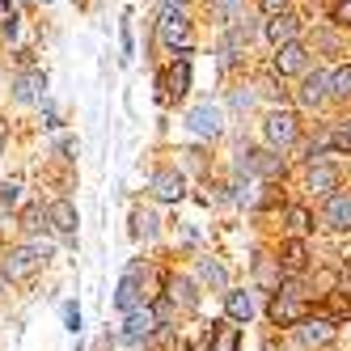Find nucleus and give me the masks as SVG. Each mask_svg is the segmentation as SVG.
<instances>
[{
	"instance_id": "f257e3e1",
	"label": "nucleus",
	"mask_w": 351,
	"mask_h": 351,
	"mask_svg": "<svg viewBox=\"0 0 351 351\" xmlns=\"http://www.w3.org/2000/svg\"><path fill=\"white\" fill-rule=\"evenodd\" d=\"M271 322H275V326L305 322V288H300V284H288L284 292H275V300H271Z\"/></svg>"
},
{
	"instance_id": "f03ea898",
	"label": "nucleus",
	"mask_w": 351,
	"mask_h": 351,
	"mask_svg": "<svg viewBox=\"0 0 351 351\" xmlns=\"http://www.w3.org/2000/svg\"><path fill=\"white\" fill-rule=\"evenodd\" d=\"M43 263H47V258H43L38 245H21V250H13V254L5 258V280H30Z\"/></svg>"
},
{
	"instance_id": "7ed1b4c3",
	"label": "nucleus",
	"mask_w": 351,
	"mask_h": 351,
	"mask_svg": "<svg viewBox=\"0 0 351 351\" xmlns=\"http://www.w3.org/2000/svg\"><path fill=\"white\" fill-rule=\"evenodd\" d=\"M263 132H267V140H271L275 148H288L300 128H296V114H292V110H271L267 123H263Z\"/></svg>"
},
{
	"instance_id": "20e7f679",
	"label": "nucleus",
	"mask_w": 351,
	"mask_h": 351,
	"mask_svg": "<svg viewBox=\"0 0 351 351\" xmlns=\"http://www.w3.org/2000/svg\"><path fill=\"white\" fill-rule=\"evenodd\" d=\"M157 313H153V305H144V309H136V313H128V330H123V339H128L132 347H140V343H148L153 339V330H157Z\"/></svg>"
},
{
	"instance_id": "39448f33",
	"label": "nucleus",
	"mask_w": 351,
	"mask_h": 351,
	"mask_svg": "<svg viewBox=\"0 0 351 351\" xmlns=\"http://www.w3.org/2000/svg\"><path fill=\"white\" fill-rule=\"evenodd\" d=\"M161 43L173 47V51H178V47L186 51V47H191V21H186L178 9H173V13H161Z\"/></svg>"
},
{
	"instance_id": "423d86ee",
	"label": "nucleus",
	"mask_w": 351,
	"mask_h": 351,
	"mask_svg": "<svg viewBox=\"0 0 351 351\" xmlns=\"http://www.w3.org/2000/svg\"><path fill=\"white\" fill-rule=\"evenodd\" d=\"M186 128H191L195 136H220V110H216L212 102L195 106V110L186 114Z\"/></svg>"
},
{
	"instance_id": "0eeeda50",
	"label": "nucleus",
	"mask_w": 351,
	"mask_h": 351,
	"mask_svg": "<svg viewBox=\"0 0 351 351\" xmlns=\"http://www.w3.org/2000/svg\"><path fill=\"white\" fill-rule=\"evenodd\" d=\"M140 267H128V275H123V284H119V292H114V305L119 309H128V313H136L140 309Z\"/></svg>"
},
{
	"instance_id": "6e6552de",
	"label": "nucleus",
	"mask_w": 351,
	"mask_h": 351,
	"mask_svg": "<svg viewBox=\"0 0 351 351\" xmlns=\"http://www.w3.org/2000/svg\"><path fill=\"white\" fill-rule=\"evenodd\" d=\"M326 224H330V229H339V233L351 229V195H347V191H339V195L326 199Z\"/></svg>"
},
{
	"instance_id": "1a4fd4ad",
	"label": "nucleus",
	"mask_w": 351,
	"mask_h": 351,
	"mask_svg": "<svg viewBox=\"0 0 351 351\" xmlns=\"http://www.w3.org/2000/svg\"><path fill=\"white\" fill-rule=\"evenodd\" d=\"M330 339H335V317H305V322H300V343L322 347Z\"/></svg>"
},
{
	"instance_id": "9d476101",
	"label": "nucleus",
	"mask_w": 351,
	"mask_h": 351,
	"mask_svg": "<svg viewBox=\"0 0 351 351\" xmlns=\"http://www.w3.org/2000/svg\"><path fill=\"white\" fill-rule=\"evenodd\" d=\"M148 186H153L157 199H169V204H173V199H182V186H186V182H182V173H178V169H157Z\"/></svg>"
},
{
	"instance_id": "9b49d317",
	"label": "nucleus",
	"mask_w": 351,
	"mask_h": 351,
	"mask_svg": "<svg viewBox=\"0 0 351 351\" xmlns=\"http://www.w3.org/2000/svg\"><path fill=\"white\" fill-rule=\"evenodd\" d=\"M326 93H330V77L313 72V77H305V85H300V106H322Z\"/></svg>"
},
{
	"instance_id": "f8f14e48",
	"label": "nucleus",
	"mask_w": 351,
	"mask_h": 351,
	"mask_svg": "<svg viewBox=\"0 0 351 351\" xmlns=\"http://www.w3.org/2000/svg\"><path fill=\"white\" fill-rule=\"evenodd\" d=\"M51 229H56L60 237H77V208H72L68 199L51 204Z\"/></svg>"
},
{
	"instance_id": "ddd939ff",
	"label": "nucleus",
	"mask_w": 351,
	"mask_h": 351,
	"mask_svg": "<svg viewBox=\"0 0 351 351\" xmlns=\"http://www.w3.org/2000/svg\"><path fill=\"white\" fill-rule=\"evenodd\" d=\"M335 186H339V169H335L330 161L309 165V191H313V195H326V191H335Z\"/></svg>"
},
{
	"instance_id": "4468645a",
	"label": "nucleus",
	"mask_w": 351,
	"mask_h": 351,
	"mask_svg": "<svg viewBox=\"0 0 351 351\" xmlns=\"http://www.w3.org/2000/svg\"><path fill=\"white\" fill-rule=\"evenodd\" d=\"M161 97H182L186 93V85H191V64H186V56H182V64H173L169 68V77H161Z\"/></svg>"
},
{
	"instance_id": "2eb2a0df",
	"label": "nucleus",
	"mask_w": 351,
	"mask_h": 351,
	"mask_svg": "<svg viewBox=\"0 0 351 351\" xmlns=\"http://www.w3.org/2000/svg\"><path fill=\"white\" fill-rule=\"evenodd\" d=\"M271 68L280 72V77H284V72H300V68H305V47H300V43L280 47V51H275V64H271Z\"/></svg>"
},
{
	"instance_id": "dca6fc26",
	"label": "nucleus",
	"mask_w": 351,
	"mask_h": 351,
	"mask_svg": "<svg viewBox=\"0 0 351 351\" xmlns=\"http://www.w3.org/2000/svg\"><path fill=\"white\" fill-rule=\"evenodd\" d=\"M267 34H271V43H275V47H288V43H296V17H292V13L271 17V21H267Z\"/></svg>"
},
{
	"instance_id": "f3484780",
	"label": "nucleus",
	"mask_w": 351,
	"mask_h": 351,
	"mask_svg": "<svg viewBox=\"0 0 351 351\" xmlns=\"http://www.w3.org/2000/svg\"><path fill=\"white\" fill-rule=\"evenodd\" d=\"M280 267H284V271H292V275H300V271L309 267V250H305V241H300V237H292V241L284 245V258H280Z\"/></svg>"
},
{
	"instance_id": "a211bd4d",
	"label": "nucleus",
	"mask_w": 351,
	"mask_h": 351,
	"mask_svg": "<svg viewBox=\"0 0 351 351\" xmlns=\"http://www.w3.org/2000/svg\"><path fill=\"white\" fill-rule=\"evenodd\" d=\"M208 347L212 351H237L241 347V330H237V326H229V322H220V326H212Z\"/></svg>"
},
{
	"instance_id": "6ab92c4d",
	"label": "nucleus",
	"mask_w": 351,
	"mask_h": 351,
	"mask_svg": "<svg viewBox=\"0 0 351 351\" xmlns=\"http://www.w3.org/2000/svg\"><path fill=\"white\" fill-rule=\"evenodd\" d=\"M224 309H229L233 322H250V317H254V296H250V292H229V296H224Z\"/></svg>"
},
{
	"instance_id": "aec40b11",
	"label": "nucleus",
	"mask_w": 351,
	"mask_h": 351,
	"mask_svg": "<svg viewBox=\"0 0 351 351\" xmlns=\"http://www.w3.org/2000/svg\"><path fill=\"white\" fill-rule=\"evenodd\" d=\"M47 93V77L43 72H26V77H17V102H34V97Z\"/></svg>"
},
{
	"instance_id": "412c9836",
	"label": "nucleus",
	"mask_w": 351,
	"mask_h": 351,
	"mask_svg": "<svg viewBox=\"0 0 351 351\" xmlns=\"http://www.w3.org/2000/svg\"><path fill=\"white\" fill-rule=\"evenodd\" d=\"M280 275H284V267H275L271 258H258V263H254V280H258L263 288H280Z\"/></svg>"
},
{
	"instance_id": "4be33fe9",
	"label": "nucleus",
	"mask_w": 351,
	"mask_h": 351,
	"mask_svg": "<svg viewBox=\"0 0 351 351\" xmlns=\"http://www.w3.org/2000/svg\"><path fill=\"white\" fill-rule=\"evenodd\" d=\"M169 300H182L186 309H195V305H199L195 284H191V280H169Z\"/></svg>"
},
{
	"instance_id": "5701e85b",
	"label": "nucleus",
	"mask_w": 351,
	"mask_h": 351,
	"mask_svg": "<svg viewBox=\"0 0 351 351\" xmlns=\"http://www.w3.org/2000/svg\"><path fill=\"white\" fill-rule=\"evenodd\" d=\"M199 280L212 284V288H224V284H229V280H224V267H220V263H212V258L199 263Z\"/></svg>"
},
{
	"instance_id": "b1692460",
	"label": "nucleus",
	"mask_w": 351,
	"mask_h": 351,
	"mask_svg": "<svg viewBox=\"0 0 351 351\" xmlns=\"http://www.w3.org/2000/svg\"><path fill=\"white\" fill-rule=\"evenodd\" d=\"M330 93L335 97H351V64H343V68L330 72Z\"/></svg>"
},
{
	"instance_id": "393cba45",
	"label": "nucleus",
	"mask_w": 351,
	"mask_h": 351,
	"mask_svg": "<svg viewBox=\"0 0 351 351\" xmlns=\"http://www.w3.org/2000/svg\"><path fill=\"white\" fill-rule=\"evenodd\" d=\"M330 148H339V153H351V119L335 123V132H330Z\"/></svg>"
},
{
	"instance_id": "a878e982",
	"label": "nucleus",
	"mask_w": 351,
	"mask_h": 351,
	"mask_svg": "<svg viewBox=\"0 0 351 351\" xmlns=\"http://www.w3.org/2000/svg\"><path fill=\"white\" fill-rule=\"evenodd\" d=\"M132 224H136V229H132L136 237H157V216L153 212H136Z\"/></svg>"
},
{
	"instance_id": "bb28decb",
	"label": "nucleus",
	"mask_w": 351,
	"mask_h": 351,
	"mask_svg": "<svg viewBox=\"0 0 351 351\" xmlns=\"http://www.w3.org/2000/svg\"><path fill=\"white\" fill-rule=\"evenodd\" d=\"M288 229H292L296 237L309 233V229H313V224H309V212H305V208H288Z\"/></svg>"
},
{
	"instance_id": "cd10ccee",
	"label": "nucleus",
	"mask_w": 351,
	"mask_h": 351,
	"mask_svg": "<svg viewBox=\"0 0 351 351\" xmlns=\"http://www.w3.org/2000/svg\"><path fill=\"white\" fill-rule=\"evenodd\" d=\"M64 326H68L72 335L81 330V309H77V305H64Z\"/></svg>"
},
{
	"instance_id": "c85d7f7f",
	"label": "nucleus",
	"mask_w": 351,
	"mask_h": 351,
	"mask_svg": "<svg viewBox=\"0 0 351 351\" xmlns=\"http://www.w3.org/2000/svg\"><path fill=\"white\" fill-rule=\"evenodd\" d=\"M153 313H157V322L165 326V322L173 317V300H169V296H161V300H157V305H153Z\"/></svg>"
},
{
	"instance_id": "c756f323",
	"label": "nucleus",
	"mask_w": 351,
	"mask_h": 351,
	"mask_svg": "<svg viewBox=\"0 0 351 351\" xmlns=\"http://www.w3.org/2000/svg\"><path fill=\"white\" fill-rule=\"evenodd\" d=\"M330 309H335V317H351V296H335Z\"/></svg>"
},
{
	"instance_id": "7c9ffc66",
	"label": "nucleus",
	"mask_w": 351,
	"mask_h": 351,
	"mask_svg": "<svg viewBox=\"0 0 351 351\" xmlns=\"http://www.w3.org/2000/svg\"><path fill=\"white\" fill-rule=\"evenodd\" d=\"M250 102H254V93H250V89H237L233 93V110H250Z\"/></svg>"
},
{
	"instance_id": "2f4dec72",
	"label": "nucleus",
	"mask_w": 351,
	"mask_h": 351,
	"mask_svg": "<svg viewBox=\"0 0 351 351\" xmlns=\"http://www.w3.org/2000/svg\"><path fill=\"white\" fill-rule=\"evenodd\" d=\"M258 5H263V13H271V17H280V13H284V5H288V0H258Z\"/></svg>"
},
{
	"instance_id": "473e14b6",
	"label": "nucleus",
	"mask_w": 351,
	"mask_h": 351,
	"mask_svg": "<svg viewBox=\"0 0 351 351\" xmlns=\"http://www.w3.org/2000/svg\"><path fill=\"white\" fill-rule=\"evenodd\" d=\"M335 21H343V26H351V0H339V9H335Z\"/></svg>"
},
{
	"instance_id": "72a5a7b5",
	"label": "nucleus",
	"mask_w": 351,
	"mask_h": 351,
	"mask_svg": "<svg viewBox=\"0 0 351 351\" xmlns=\"http://www.w3.org/2000/svg\"><path fill=\"white\" fill-rule=\"evenodd\" d=\"M38 220H43V212H38V208H30V212H26V224H21V229H30V233H34V229H43Z\"/></svg>"
},
{
	"instance_id": "f704fd0d",
	"label": "nucleus",
	"mask_w": 351,
	"mask_h": 351,
	"mask_svg": "<svg viewBox=\"0 0 351 351\" xmlns=\"http://www.w3.org/2000/svg\"><path fill=\"white\" fill-rule=\"evenodd\" d=\"M123 51L132 56V21H123Z\"/></svg>"
},
{
	"instance_id": "c9c22d12",
	"label": "nucleus",
	"mask_w": 351,
	"mask_h": 351,
	"mask_svg": "<svg viewBox=\"0 0 351 351\" xmlns=\"http://www.w3.org/2000/svg\"><path fill=\"white\" fill-rule=\"evenodd\" d=\"M182 5V0H165V13H173V9H178Z\"/></svg>"
},
{
	"instance_id": "e433bc0d",
	"label": "nucleus",
	"mask_w": 351,
	"mask_h": 351,
	"mask_svg": "<svg viewBox=\"0 0 351 351\" xmlns=\"http://www.w3.org/2000/svg\"><path fill=\"white\" fill-rule=\"evenodd\" d=\"M0 153H5V119H0Z\"/></svg>"
},
{
	"instance_id": "4c0bfd02",
	"label": "nucleus",
	"mask_w": 351,
	"mask_h": 351,
	"mask_svg": "<svg viewBox=\"0 0 351 351\" xmlns=\"http://www.w3.org/2000/svg\"><path fill=\"white\" fill-rule=\"evenodd\" d=\"M0 5H5V9H9V0H0Z\"/></svg>"
}]
</instances>
